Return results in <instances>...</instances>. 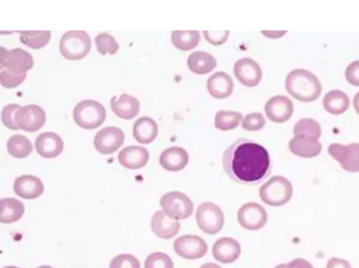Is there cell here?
<instances>
[{
    "instance_id": "7dc6e473",
    "label": "cell",
    "mask_w": 359,
    "mask_h": 268,
    "mask_svg": "<svg viewBox=\"0 0 359 268\" xmlns=\"http://www.w3.org/2000/svg\"><path fill=\"white\" fill-rule=\"evenodd\" d=\"M200 268H222L221 266L217 265V264L215 263H206L202 265Z\"/></svg>"
},
{
    "instance_id": "d6a6232c",
    "label": "cell",
    "mask_w": 359,
    "mask_h": 268,
    "mask_svg": "<svg viewBox=\"0 0 359 268\" xmlns=\"http://www.w3.org/2000/svg\"><path fill=\"white\" fill-rule=\"evenodd\" d=\"M95 42H96L97 50L101 55H115L119 50L118 42L110 34H99Z\"/></svg>"
},
{
    "instance_id": "7a4b0ae2",
    "label": "cell",
    "mask_w": 359,
    "mask_h": 268,
    "mask_svg": "<svg viewBox=\"0 0 359 268\" xmlns=\"http://www.w3.org/2000/svg\"><path fill=\"white\" fill-rule=\"evenodd\" d=\"M286 90L300 102H313L322 94L320 79L307 70H294L286 78Z\"/></svg>"
},
{
    "instance_id": "3957f363",
    "label": "cell",
    "mask_w": 359,
    "mask_h": 268,
    "mask_svg": "<svg viewBox=\"0 0 359 268\" xmlns=\"http://www.w3.org/2000/svg\"><path fill=\"white\" fill-rule=\"evenodd\" d=\"M293 195V187L291 181L284 176L270 178L260 189V197L266 205L271 207H282L289 203Z\"/></svg>"
},
{
    "instance_id": "f1b7e54d",
    "label": "cell",
    "mask_w": 359,
    "mask_h": 268,
    "mask_svg": "<svg viewBox=\"0 0 359 268\" xmlns=\"http://www.w3.org/2000/svg\"><path fill=\"white\" fill-rule=\"evenodd\" d=\"M7 148L10 154L13 155L16 158H24L31 154L33 145L27 136L15 134L8 140Z\"/></svg>"
},
{
    "instance_id": "5bb4252c",
    "label": "cell",
    "mask_w": 359,
    "mask_h": 268,
    "mask_svg": "<svg viewBox=\"0 0 359 268\" xmlns=\"http://www.w3.org/2000/svg\"><path fill=\"white\" fill-rule=\"evenodd\" d=\"M240 255H241V245L233 238H221L213 245V258L221 263H233L239 259Z\"/></svg>"
},
{
    "instance_id": "2e32d148",
    "label": "cell",
    "mask_w": 359,
    "mask_h": 268,
    "mask_svg": "<svg viewBox=\"0 0 359 268\" xmlns=\"http://www.w3.org/2000/svg\"><path fill=\"white\" fill-rule=\"evenodd\" d=\"M36 151L39 153L41 156L46 158H53L58 156L64 150V141L58 136L57 133L42 132L37 136L35 141Z\"/></svg>"
},
{
    "instance_id": "c3c4849f",
    "label": "cell",
    "mask_w": 359,
    "mask_h": 268,
    "mask_svg": "<svg viewBox=\"0 0 359 268\" xmlns=\"http://www.w3.org/2000/svg\"><path fill=\"white\" fill-rule=\"evenodd\" d=\"M274 268H286V264H280V265L275 266Z\"/></svg>"
},
{
    "instance_id": "e0dca14e",
    "label": "cell",
    "mask_w": 359,
    "mask_h": 268,
    "mask_svg": "<svg viewBox=\"0 0 359 268\" xmlns=\"http://www.w3.org/2000/svg\"><path fill=\"white\" fill-rule=\"evenodd\" d=\"M33 65V56L27 50L19 48L8 50L3 61V68L16 74H27L28 70H31Z\"/></svg>"
},
{
    "instance_id": "e575fe53",
    "label": "cell",
    "mask_w": 359,
    "mask_h": 268,
    "mask_svg": "<svg viewBox=\"0 0 359 268\" xmlns=\"http://www.w3.org/2000/svg\"><path fill=\"white\" fill-rule=\"evenodd\" d=\"M145 268H173V262L164 253H153L145 260Z\"/></svg>"
},
{
    "instance_id": "484cf974",
    "label": "cell",
    "mask_w": 359,
    "mask_h": 268,
    "mask_svg": "<svg viewBox=\"0 0 359 268\" xmlns=\"http://www.w3.org/2000/svg\"><path fill=\"white\" fill-rule=\"evenodd\" d=\"M189 70L197 74H206L217 68V60L206 52H195L187 59Z\"/></svg>"
},
{
    "instance_id": "4316f807",
    "label": "cell",
    "mask_w": 359,
    "mask_h": 268,
    "mask_svg": "<svg viewBox=\"0 0 359 268\" xmlns=\"http://www.w3.org/2000/svg\"><path fill=\"white\" fill-rule=\"evenodd\" d=\"M24 205L18 199L9 197V198L0 199V223H13L19 220L23 216Z\"/></svg>"
},
{
    "instance_id": "6da1fadb",
    "label": "cell",
    "mask_w": 359,
    "mask_h": 268,
    "mask_svg": "<svg viewBox=\"0 0 359 268\" xmlns=\"http://www.w3.org/2000/svg\"><path fill=\"white\" fill-rule=\"evenodd\" d=\"M270 155L262 145L240 138L230 145L223 154V168L226 174L246 185L261 183L270 174Z\"/></svg>"
},
{
    "instance_id": "ee69618b",
    "label": "cell",
    "mask_w": 359,
    "mask_h": 268,
    "mask_svg": "<svg viewBox=\"0 0 359 268\" xmlns=\"http://www.w3.org/2000/svg\"><path fill=\"white\" fill-rule=\"evenodd\" d=\"M262 34L266 37L271 38V39H278V38L283 37L287 34L286 31H262Z\"/></svg>"
},
{
    "instance_id": "52a82bcc",
    "label": "cell",
    "mask_w": 359,
    "mask_h": 268,
    "mask_svg": "<svg viewBox=\"0 0 359 268\" xmlns=\"http://www.w3.org/2000/svg\"><path fill=\"white\" fill-rule=\"evenodd\" d=\"M195 220H197L200 229L208 235H215V234L220 233L225 223L221 207L209 201L199 205L197 214H195Z\"/></svg>"
},
{
    "instance_id": "9c48e42d",
    "label": "cell",
    "mask_w": 359,
    "mask_h": 268,
    "mask_svg": "<svg viewBox=\"0 0 359 268\" xmlns=\"http://www.w3.org/2000/svg\"><path fill=\"white\" fill-rule=\"evenodd\" d=\"M268 220V214L261 205L248 203L242 205L237 212V221L244 229L249 231H259L265 227Z\"/></svg>"
},
{
    "instance_id": "603a6c76",
    "label": "cell",
    "mask_w": 359,
    "mask_h": 268,
    "mask_svg": "<svg viewBox=\"0 0 359 268\" xmlns=\"http://www.w3.org/2000/svg\"><path fill=\"white\" fill-rule=\"evenodd\" d=\"M233 79L224 72H215L207 81V90L215 99L228 98L233 94Z\"/></svg>"
},
{
    "instance_id": "8fae6325",
    "label": "cell",
    "mask_w": 359,
    "mask_h": 268,
    "mask_svg": "<svg viewBox=\"0 0 359 268\" xmlns=\"http://www.w3.org/2000/svg\"><path fill=\"white\" fill-rule=\"evenodd\" d=\"M46 120V112L36 104L21 106L16 114V124L18 128L30 132L39 130L43 126Z\"/></svg>"
},
{
    "instance_id": "8d00e7d4",
    "label": "cell",
    "mask_w": 359,
    "mask_h": 268,
    "mask_svg": "<svg viewBox=\"0 0 359 268\" xmlns=\"http://www.w3.org/2000/svg\"><path fill=\"white\" fill-rule=\"evenodd\" d=\"M265 125L266 118L261 112H252L242 120V127L247 131L261 130Z\"/></svg>"
},
{
    "instance_id": "44dd1931",
    "label": "cell",
    "mask_w": 359,
    "mask_h": 268,
    "mask_svg": "<svg viewBox=\"0 0 359 268\" xmlns=\"http://www.w3.org/2000/svg\"><path fill=\"white\" fill-rule=\"evenodd\" d=\"M189 155L181 147H171L160 155V165L163 169L171 172L183 170L188 165Z\"/></svg>"
},
{
    "instance_id": "ba28073f",
    "label": "cell",
    "mask_w": 359,
    "mask_h": 268,
    "mask_svg": "<svg viewBox=\"0 0 359 268\" xmlns=\"http://www.w3.org/2000/svg\"><path fill=\"white\" fill-rule=\"evenodd\" d=\"M173 249L175 254L183 259L197 260L206 255L208 245L201 237L184 235L175 240Z\"/></svg>"
},
{
    "instance_id": "d590c367",
    "label": "cell",
    "mask_w": 359,
    "mask_h": 268,
    "mask_svg": "<svg viewBox=\"0 0 359 268\" xmlns=\"http://www.w3.org/2000/svg\"><path fill=\"white\" fill-rule=\"evenodd\" d=\"M27 78V74H16L9 70L0 72V84L7 88H14L20 85Z\"/></svg>"
},
{
    "instance_id": "f35d334b",
    "label": "cell",
    "mask_w": 359,
    "mask_h": 268,
    "mask_svg": "<svg viewBox=\"0 0 359 268\" xmlns=\"http://www.w3.org/2000/svg\"><path fill=\"white\" fill-rule=\"evenodd\" d=\"M110 268H141L140 262L128 254L117 256L110 261Z\"/></svg>"
},
{
    "instance_id": "ffe728a7",
    "label": "cell",
    "mask_w": 359,
    "mask_h": 268,
    "mask_svg": "<svg viewBox=\"0 0 359 268\" xmlns=\"http://www.w3.org/2000/svg\"><path fill=\"white\" fill-rule=\"evenodd\" d=\"M44 185L39 177L34 175H21L14 181V191L18 196L34 199L43 193Z\"/></svg>"
},
{
    "instance_id": "7402d4cb",
    "label": "cell",
    "mask_w": 359,
    "mask_h": 268,
    "mask_svg": "<svg viewBox=\"0 0 359 268\" xmlns=\"http://www.w3.org/2000/svg\"><path fill=\"white\" fill-rule=\"evenodd\" d=\"M151 229L159 238L171 239L177 235L181 229V225L179 221L173 220L166 216L164 212L158 211L153 214L151 218Z\"/></svg>"
},
{
    "instance_id": "4dcf8cb0",
    "label": "cell",
    "mask_w": 359,
    "mask_h": 268,
    "mask_svg": "<svg viewBox=\"0 0 359 268\" xmlns=\"http://www.w3.org/2000/svg\"><path fill=\"white\" fill-rule=\"evenodd\" d=\"M293 133L294 136H309V138L320 140V136H322V127L318 121L304 118L294 125Z\"/></svg>"
},
{
    "instance_id": "30bf717a",
    "label": "cell",
    "mask_w": 359,
    "mask_h": 268,
    "mask_svg": "<svg viewBox=\"0 0 359 268\" xmlns=\"http://www.w3.org/2000/svg\"><path fill=\"white\" fill-rule=\"evenodd\" d=\"M124 132L118 127H106L97 132L94 146L101 154H113L118 151L124 143Z\"/></svg>"
},
{
    "instance_id": "b9f144b4",
    "label": "cell",
    "mask_w": 359,
    "mask_h": 268,
    "mask_svg": "<svg viewBox=\"0 0 359 268\" xmlns=\"http://www.w3.org/2000/svg\"><path fill=\"white\" fill-rule=\"evenodd\" d=\"M327 268H352L347 260L340 258H332L327 263Z\"/></svg>"
},
{
    "instance_id": "cb8c5ba5",
    "label": "cell",
    "mask_w": 359,
    "mask_h": 268,
    "mask_svg": "<svg viewBox=\"0 0 359 268\" xmlns=\"http://www.w3.org/2000/svg\"><path fill=\"white\" fill-rule=\"evenodd\" d=\"M324 110L333 116L345 114L350 107V99L346 92L340 90H330L322 99Z\"/></svg>"
},
{
    "instance_id": "7c38bea8",
    "label": "cell",
    "mask_w": 359,
    "mask_h": 268,
    "mask_svg": "<svg viewBox=\"0 0 359 268\" xmlns=\"http://www.w3.org/2000/svg\"><path fill=\"white\" fill-rule=\"evenodd\" d=\"M233 72L240 83L248 87L259 85L263 76L261 66L251 58H242L237 60Z\"/></svg>"
},
{
    "instance_id": "8992f818",
    "label": "cell",
    "mask_w": 359,
    "mask_h": 268,
    "mask_svg": "<svg viewBox=\"0 0 359 268\" xmlns=\"http://www.w3.org/2000/svg\"><path fill=\"white\" fill-rule=\"evenodd\" d=\"M160 205L165 215L173 220H184L191 216L193 203L184 193L179 191L168 192L161 197Z\"/></svg>"
},
{
    "instance_id": "836d02e7",
    "label": "cell",
    "mask_w": 359,
    "mask_h": 268,
    "mask_svg": "<svg viewBox=\"0 0 359 268\" xmlns=\"http://www.w3.org/2000/svg\"><path fill=\"white\" fill-rule=\"evenodd\" d=\"M348 151H347L346 157L344 162L340 164V167L347 172L358 173L359 172V143H352V144L347 145Z\"/></svg>"
},
{
    "instance_id": "74e56055",
    "label": "cell",
    "mask_w": 359,
    "mask_h": 268,
    "mask_svg": "<svg viewBox=\"0 0 359 268\" xmlns=\"http://www.w3.org/2000/svg\"><path fill=\"white\" fill-rule=\"evenodd\" d=\"M20 107L21 106L18 104H8L3 107V112H1V121L3 124L14 130L19 129L16 124V114L20 110Z\"/></svg>"
},
{
    "instance_id": "bcb514c9",
    "label": "cell",
    "mask_w": 359,
    "mask_h": 268,
    "mask_svg": "<svg viewBox=\"0 0 359 268\" xmlns=\"http://www.w3.org/2000/svg\"><path fill=\"white\" fill-rule=\"evenodd\" d=\"M353 106H354L355 112L359 114V92L355 94L354 99H353Z\"/></svg>"
},
{
    "instance_id": "1f68e13d",
    "label": "cell",
    "mask_w": 359,
    "mask_h": 268,
    "mask_svg": "<svg viewBox=\"0 0 359 268\" xmlns=\"http://www.w3.org/2000/svg\"><path fill=\"white\" fill-rule=\"evenodd\" d=\"M50 39V31H22L20 32V41L32 48H41Z\"/></svg>"
},
{
    "instance_id": "83f0119b",
    "label": "cell",
    "mask_w": 359,
    "mask_h": 268,
    "mask_svg": "<svg viewBox=\"0 0 359 268\" xmlns=\"http://www.w3.org/2000/svg\"><path fill=\"white\" fill-rule=\"evenodd\" d=\"M199 31H173L171 33V42L177 50L182 52L193 50L200 43Z\"/></svg>"
},
{
    "instance_id": "ac0fdd59",
    "label": "cell",
    "mask_w": 359,
    "mask_h": 268,
    "mask_svg": "<svg viewBox=\"0 0 359 268\" xmlns=\"http://www.w3.org/2000/svg\"><path fill=\"white\" fill-rule=\"evenodd\" d=\"M118 161L124 168L138 170L146 166L149 161V153L143 147H126L119 152Z\"/></svg>"
},
{
    "instance_id": "4fadbf2b",
    "label": "cell",
    "mask_w": 359,
    "mask_h": 268,
    "mask_svg": "<svg viewBox=\"0 0 359 268\" xmlns=\"http://www.w3.org/2000/svg\"><path fill=\"white\" fill-rule=\"evenodd\" d=\"M293 112V103L286 96H272L266 103V116L270 121L278 123V124H282V123L290 120Z\"/></svg>"
},
{
    "instance_id": "7bdbcfd3",
    "label": "cell",
    "mask_w": 359,
    "mask_h": 268,
    "mask_svg": "<svg viewBox=\"0 0 359 268\" xmlns=\"http://www.w3.org/2000/svg\"><path fill=\"white\" fill-rule=\"evenodd\" d=\"M286 268H313V265L307 260L298 258V259L292 260L290 263L286 264Z\"/></svg>"
},
{
    "instance_id": "277c9868",
    "label": "cell",
    "mask_w": 359,
    "mask_h": 268,
    "mask_svg": "<svg viewBox=\"0 0 359 268\" xmlns=\"http://www.w3.org/2000/svg\"><path fill=\"white\" fill-rule=\"evenodd\" d=\"M75 122L84 129H95L104 124L106 110L104 105L95 100H84L75 106L72 112Z\"/></svg>"
},
{
    "instance_id": "60d3db41",
    "label": "cell",
    "mask_w": 359,
    "mask_h": 268,
    "mask_svg": "<svg viewBox=\"0 0 359 268\" xmlns=\"http://www.w3.org/2000/svg\"><path fill=\"white\" fill-rule=\"evenodd\" d=\"M346 79L349 84L359 87V60L349 64L346 70Z\"/></svg>"
},
{
    "instance_id": "f546056e",
    "label": "cell",
    "mask_w": 359,
    "mask_h": 268,
    "mask_svg": "<svg viewBox=\"0 0 359 268\" xmlns=\"http://www.w3.org/2000/svg\"><path fill=\"white\" fill-rule=\"evenodd\" d=\"M243 120L242 114L230 110H220L215 118V128L222 131H229L237 128Z\"/></svg>"
},
{
    "instance_id": "f907efd6",
    "label": "cell",
    "mask_w": 359,
    "mask_h": 268,
    "mask_svg": "<svg viewBox=\"0 0 359 268\" xmlns=\"http://www.w3.org/2000/svg\"><path fill=\"white\" fill-rule=\"evenodd\" d=\"M3 268H19V267H16V266H7V267H3Z\"/></svg>"
},
{
    "instance_id": "681fc988",
    "label": "cell",
    "mask_w": 359,
    "mask_h": 268,
    "mask_svg": "<svg viewBox=\"0 0 359 268\" xmlns=\"http://www.w3.org/2000/svg\"><path fill=\"white\" fill-rule=\"evenodd\" d=\"M37 268H54V267H52V266H48V265H42V266H39V267H37Z\"/></svg>"
},
{
    "instance_id": "ab89813d",
    "label": "cell",
    "mask_w": 359,
    "mask_h": 268,
    "mask_svg": "<svg viewBox=\"0 0 359 268\" xmlns=\"http://www.w3.org/2000/svg\"><path fill=\"white\" fill-rule=\"evenodd\" d=\"M204 37L213 45H222L227 41L229 31H204Z\"/></svg>"
},
{
    "instance_id": "f6af8a7d",
    "label": "cell",
    "mask_w": 359,
    "mask_h": 268,
    "mask_svg": "<svg viewBox=\"0 0 359 268\" xmlns=\"http://www.w3.org/2000/svg\"><path fill=\"white\" fill-rule=\"evenodd\" d=\"M8 50L3 46H0V70L3 68V61H5L6 56H7Z\"/></svg>"
},
{
    "instance_id": "d4e9b609",
    "label": "cell",
    "mask_w": 359,
    "mask_h": 268,
    "mask_svg": "<svg viewBox=\"0 0 359 268\" xmlns=\"http://www.w3.org/2000/svg\"><path fill=\"white\" fill-rule=\"evenodd\" d=\"M158 132V124L148 116L138 118L135 122L134 129H133L134 138H136L137 142L144 145L151 144L156 140Z\"/></svg>"
},
{
    "instance_id": "d6986e66",
    "label": "cell",
    "mask_w": 359,
    "mask_h": 268,
    "mask_svg": "<svg viewBox=\"0 0 359 268\" xmlns=\"http://www.w3.org/2000/svg\"><path fill=\"white\" fill-rule=\"evenodd\" d=\"M289 149L296 156L302 158H313L322 153V146L318 138L294 136L289 142Z\"/></svg>"
},
{
    "instance_id": "5b68a950",
    "label": "cell",
    "mask_w": 359,
    "mask_h": 268,
    "mask_svg": "<svg viewBox=\"0 0 359 268\" xmlns=\"http://www.w3.org/2000/svg\"><path fill=\"white\" fill-rule=\"evenodd\" d=\"M92 48L90 35L84 31H68L60 39V52L68 60H81Z\"/></svg>"
},
{
    "instance_id": "9a60e30c",
    "label": "cell",
    "mask_w": 359,
    "mask_h": 268,
    "mask_svg": "<svg viewBox=\"0 0 359 268\" xmlns=\"http://www.w3.org/2000/svg\"><path fill=\"white\" fill-rule=\"evenodd\" d=\"M110 108L118 118L132 120L136 118L140 112V102L135 96L123 94L119 96H113L110 100Z\"/></svg>"
}]
</instances>
